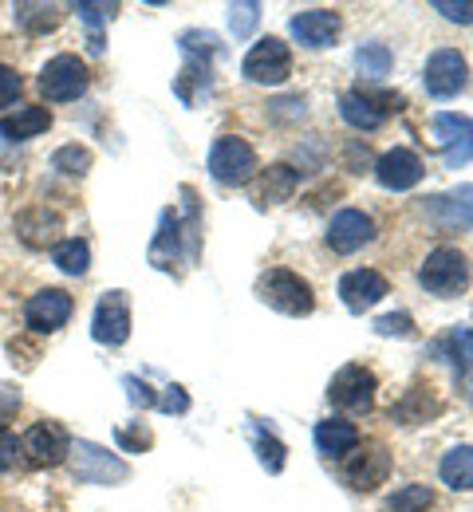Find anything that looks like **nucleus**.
<instances>
[{
	"mask_svg": "<svg viewBox=\"0 0 473 512\" xmlns=\"http://www.w3.org/2000/svg\"><path fill=\"white\" fill-rule=\"evenodd\" d=\"M20 449H24V457L32 461V465H64L68 461V453H71V442H68V434L56 426V422H36L24 438H20Z\"/></svg>",
	"mask_w": 473,
	"mask_h": 512,
	"instance_id": "2eb2a0df",
	"label": "nucleus"
},
{
	"mask_svg": "<svg viewBox=\"0 0 473 512\" xmlns=\"http://www.w3.org/2000/svg\"><path fill=\"white\" fill-rule=\"evenodd\" d=\"M91 335L107 347H123L131 339V296L127 292H107L99 304H95V316H91Z\"/></svg>",
	"mask_w": 473,
	"mask_h": 512,
	"instance_id": "9d476101",
	"label": "nucleus"
},
{
	"mask_svg": "<svg viewBox=\"0 0 473 512\" xmlns=\"http://www.w3.org/2000/svg\"><path fill=\"white\" fill-rule=\"evenodd\" d=\"M375 390H379V379H375L371 367L347 363V367H339L336 379L328 383V402L336 410H347V414H367L375 406Z\"/></svg>",
	"mask_w": 473,
	"mask_h": 512,
	"instance_id": "39448f33",
	"label": "nucleus"
},
{
	"mask_svg": "<svg viewBox=\"0 0 473 512\" xmlns=\"http://www.w3.org/2000/svg\"><path fill=\"white\" fill-rule=\"evenodd\" d=\"M257 300L269 304L272 312H280V316H292V320L316 312L312 284L300 272H292V268H269V272H261L257 276Z\"/></svg>",
	"mask_w": 473,
	"mask_h": 512,
	"instance_id": "f257e3e1",
	"label": "nucleus"
},
{
	"mask_svg": "<svg viewBox=\"0 0 473 512\" xmlns=\"http://www.w3.org/2000/svg\"><path fill=\"white\" fill-rule=\"evenodd\" d=\"M158 410H162V414H186V410H190V394H186L182 386H170L166 398L158 402Z\"/></svg>",
	"mask_w": 473,
	"mask_h": 512,
	"instance_id": "a18cd8bd",
	"label": "nucleus"
},
{
	"mask_svg": "<svg viewBox=\"0 0 473 512\" xmlns=\"http://www.w3.org/2000/svg\"><path fill=\"white\" fill-rule=\"evenodd\" d=\"M119 446L127 449V453H142V449H150L154 446V434L142 426V422H135V426H119Z\"/></svg>",
	"mask_w": 473,
	"mask_h": 512,
	"instance_id": "c9c22d12",
	"label": "nucleus"
},
{
	"mask_svg": "<svg viewBox=\"0 0 473 512\" xmlns=\"http://www.w3.org/2000/svg\"><path fill=\"white\" fill-rule=\"evenodd\" d=\"M24 320H28V327H32L36 335L60 331V327L71 320V296L64 288H44V292H36V296L28 300V308H24Z\"/></svg>",
	"mask_w": 473,
	"mask_h": 512,
	"instance_id": "f3484780",
	"label": "nucleus"
},
{
	"mask_svg": "<svg viewBox=\"0 0 473 512\" xmlns=\"http://www.w3.org/2000/svg\"><path fill=\"white\" fill-rule=\"evenodd\" d=\"M288 32H292L296 44L320 52V48H332L336 44V36L343 32V16L332 12V8H308V12H296L288 20Z\"/></svg>",
	"mask_w": 473,
	"mask_h": 512,
	"instance_id": "9b49d317",
	"label": "nucleus"
},
{
	"mask_svg": "<svg viewBox=\"0 0 473 512\" xmlns=\"http://www.w3.org/2000/svg\"><path fill=\"white\" fill-rule=\"evenodd\" d=\"M123 386H127V398H131L135 406H142V410H146V406H158L154 390L142 383V379H135V375H127V379H123Z\"/></svg>",
	"mask_w": 473,
	"mask_h": 512,
	"instance_id": "c03bdc74",
	"label": "nucleus"
},
{
	"mask_svg": "<svg viewBox=\"0 0 473 512\" xmlns=\"http://www.w3.org/2000/svg\"><path fill=\"white\" fill-rule=\"evenodd\" d=\"M466 83H470V64H466V56L454 52V48H438V52L426 60V67H422V87H426V95H434V99H454V95L466 91Z\"/></svg>",
	"mask_w": 473,
	"mask_h": 512,
	"instance_id": "6e6552de",
	"label": "nucleus"
},
{
	"mask_svg": "<svg viewBox=\"0 0 473 512\" xmlns=\"http://www.w3.org/2000/svg\"><path fill=\"white\" fill-rule=\"evenodd\" d=\"M446 347H450V363L458 367V375L473 371V331L470 327H454L450 339H446Z\"/></svg>",
	"mask_w": 473,
	"mask_h": 512,
	"instance_id": "2f4dec72",
	"label": "nucleus"
},
{
	"mask_svg": "<svg viewBox=\"0 0 473 512\" xmlns=\"http://www.w3.org/2000/svg\"><path fill=\"white\" fill-rule=\"evenodd\" d=\"M20 438L16 434H8V430H0V473H12L16 469V461H20Z\"/></svg>",
	"mask_w": 473,
	"mask_h": 512,
	"instance_id": "79ce46f5",
	"label": "nucleus"
},
{
	"mask_svg": "<svg viewBox=\"0 0 473 512\" xmlns=\"http://www.w3.org/2000/svg\"><path fill=\"white\" fill-rule=\"evenodd\" d=\"M296 186H300V170H292L288 162H276L261 174V201L280 205V201H288L296 193Z\"/></svg>",
	"mask_w": 473,
	"mask_h": 512,
	"instance_id": "393cba45",
	"label": "nucleus"
},
{
	"mask_svg": "<svg viewBox=\"0 0 473 512\" xmlns=\"http://www.w3.org/2000/svg\"><path fill=\"white\" fill-rule=\"evenodd\" d=\"M339 115H343L347 127L363 130V134H371V130H379L387 123V111H383L379 99L367 95V91H343V95H339Z\"/></svg>",
	"mask_w": 473,
	"mask_h": 512,
	"instance_id": "aec40b11",
	"label": "nucleus"
},
{
	"mask_svg": "<svg viewBox=\"0 0 473 512\" xmlns=\"http://www.w3.org/2000/svg\"><path fill=\"white\" fill-rule=\"evenodd\" d=\"M52 260H56V268L68 272V276H87V268H91V245L79 241V237L60 241V245L52 249Z\"/></svg>",
	"mask_w": 473,
	"mask_h": 512,
	"instance_id": "bb28decb",
	"label": "nucleus"
},
{
	"mask_svg": "<svg viewBox=\"0 0 473 512\" xmlns=\"http://www.w3.org/2000/svg\"><path fill=\"white\" fill-rule=\"evenodd\" d=\"M434 134L442 142V162L450 170H462L473 162V119L466 115H434Z\"/></svg>",
	"mask_w": 473,
	"mask_h": 512,
	"instance_id": "dca6fc26",
	"label": "nucleus"
},
{
	"mask_svg": "<svg viewBox=\"0 0 473 512\" xmlns=\"http://www.w3.org/2000/svg\"><path fill=\"white\" fill-rule=\"evenodd\" d=\"M257 150L237 138V134H221L213 146H209V178L221 182V186H245L253 182L257 174Z\"/></svg>",
	"mask_w": 473,
	"mask_h": 512,
	"instance_id": "7ed1b4c3",
	"label": "nucleus"
},
{
	"mask_svg": "<svg viewBox=\"0 0 473 512\" xmlns=\"http://www.w3.org/2000/svg\"><path fill=\"white\" fill-rule=\"evenodd\" d=\"M371 241H375V221L363 209H339L328 225V249L339 256L359 253Z\"/></svg>",
	"mask_w": 473,
	"mask_h": 512,
	"instance_id": "4468645a",
	"label": "nucleus"
},
{
	"mask_svg": "<svg viewBox=\"0 0 473 512\" xmlns=\"http://www.w3.org/2000/svg\"><path fill=\"white\" fill-rule=\"evenodd\" d=\"M182 52L186 56H198V60H213L217 52H221V40L213 36V32H198V28H190V32H182Z\"/></svg>",
	"mask_w": 473,
	"mask_h": 512,
	"instance_id": "473e14b6",
	"label": "nucleus"
},
{
	"mask_svg": "<svg viewBox=\"0 0 473 512\" xmlns=\"http://www.w3.org/2000/svg\"><path fill=\"white\" fill-rule=\"evenodd\" d=\"M269 119L272 123H296V119H304V99L300 95L276 99V103H269Z\"/></svg>",
	"mask_w": 473,
	"mask_h": 512,
	"instance_id": "4c0bfd02",
	"label": "nucleus"
},
{
	"mask_svg": "<svg viewBox=\"0 0 473 512\" xmlns=\"http://www.w3.org/2000/svg\"><path fill=\"white\" fill-rule=\"evenodd\" d=\"M442 406L422 390V386H414L410 394H406L399 406H391V418L395 422H403V426H418V422H426V418H434Z\"/></svg>",
	"mask_w": 473,
	"mask_h": 512,
	"instance_id": "a878e982",
	"label": "nucleus"
},
{
	"mask_svg": "<svg viewBox=\"0 0 473 512\" xmlns=\"http://www.w3.org/2000/svg\"><path fill=\"white\" fill-rule=\"evenodd\" d=\"M12 20L16 28H24L28 36H44V32H56L60 20H64V8L60 4H44V0H20L12 8Z\"/></svg>",
	"mask_w": 473,
	"mask_h": 512,
	"instance_id": "412c9836",
	"label": "nucleus"
},
{
	"mask_svg": "<svg viewBox=\"0 0 473 512\" xmlns=\"http://www.w3.org/2000/svg\"><path fill=\"white\" fill-rule=\"evenodd\" d=\"M343 158H347V170H351V174H367V170H375V158H371V146H367V142H347Z\"/></svg>",
	"mask_w": 473,
	"mask_h": 512,
	"instance_id": "58836bf2",
	"label": "nucleus"
},
{
	"mask_svg": "<svg viewBox=\"0 0 473 512\" xmlns=\"http://www.w3.org/2000/svg\"><path fill=\"white\" fill-rule=\"evenodd\" d=\"M355 67H359L363 79H383V75H391V48L379 44V40L363 44V48L355 52Z\"/></svg>",
	"mask_w": 473,
	"mask_h": 512,
	"instance_id": "cd10ccee",
	"label": "nucleus"
},
{
	"mask_svg": "<svg viewBox=\"0 0 473 512\" xmlns=\"http://www.w3.org/2000/svg\"><path fill=\"white\" fill-rule=\"evenodd\" d=\"M387 477H391V453L383 442L355 446L343 461V485L355 489V493H375Z\"/></svg>",
	"mask_w": 473,
	"mask_h": 512,
	"instance_id": "423d86ee",
	"label": "nucleus"
},
{
	"mask_svg": "<svg viewBox=\"0 0 473 512\" xmlns=\"http://www.w3.org/2000/svg\"><path fill=\"white\" fill-rule=\"evenodd\" d=\"M470 260L462 249H454V245H442V249H434V253L422 260V268H418V284L430 292V296H442V300H450V296H462L466 288H470Z\"/></svg>",
	"mask_w": 473,
	"mask_h": 512,
	"instance_id": "f03ea898",
	"label": "nucleus"
},
{
	"mask_svg": "<svg viewBox=\"0 0 473 512\" xmlns=\"http://www.w3.org/2000/svg\"><path fill=\"white\" fill-rule=\"evenodd\" d=\"M387 292H391V284H387V276L375 272V268H355V272H347V276L339 280V300H343V308L355 312V316L371 312Z\"/></svg>",
	"mask_w": 473,
	"mask_h": 512,
	"instance_id": "f8f14e48",
	"label": "nucleus"
},
{
	"mask_svg": "<svg viewBox=\"0 0 473 512\" xmlns=\"http://www.w3.org/2000/svg\"><path fill=\"white\" fill-rule=\"evenodd\" d=\"M375 331H379L383 339H414V335H418V331H414V320H410L406 312L379 316V320H375Z\"/></svg>",
	"mask_w": 473,
	"mask_h": 512,
	"instance_id": "f704fd0d",
	"label": "nucleus"
},
{
	"mask_svg": "<svg viewBox=\"0 0 473 512\" xmlns=\"http://www.w3.org/2000/svg\"><path fill=\"white\" fill-rule=\"evenodd\" d=\"M312 438H316V449L324 453V457H347L351 449L359 446V430L351 426V422H343V418H328V422H316V430H312Z\"/></svg>",
	"mask_w": 473,
	"mask_h": 512,
	"instance_id": "4be33fe9",
	"label": "nucleus"
},
{
	"mask_svg": "<svg viewBox=\"0 0 473 512\" xmlns=\"http://www.w3.org/2000/svg\"><path fill=\"white\" fill-rule=\"evenodd\" d=\"M434 12H442L454 24H473V0H434Z\"/></svg>",
	"mask_w": 473,
	"mask_h": 512,
	"instance_id": "ea45409f",
	"label": "nucleus"
},
{
	"mask_svg": "<svg viewBox=\"0 0 473 512\" xmlns=\"http://www.w3.org/2000/svg\"><path fill=\"white\" fill-rule=\"evenodd\" d=\"M60 233H64V221H60V213H52L48 205H32V209L16 213V237H20L28 249L60 245Z\"/></svg>",
	"mask_w": 473,
	"mask_h": 512,
	"instance_id": "a211bd4d",
	"label": "nucleus"
},
{
	"mask_svg": "<svg viewBox=\"0 0 473 512\" xmlns=\"http://www.w3.org/2000/svg\"><path fill=\"white\" fill-rule=\"evenodd\" d=\"M91 166H95V154H91L87 146H79V142H68V146H60V150L52 154V170L71 174V178H83Z\"/></svg>",
	"mask_w": 473,
	"mask_h": 512,
	"instance_id": "c85d7f7f",
	"label": "nucleus"
},
{
	"mask_svg": "<svg viewBox=\"0 0 473 512\" xmlns=\"http://www.w3.org/2000/svg\"><path fill=\"white\" fill-rule=\"evenodd\" d=\"M434 509V489L430 485H403L387 501V512H430Z\"/></svg>",
	"mask_w": 473,
	"mask_h": 512,
	"instance_id": "c756f323",
	"label": "nucleus"
},
{
	"mask_svg": "<svg viewBox=\"0 0 473 512\" xmlns=\"http://www.w3.org/2000/svg\"><path fill=\"white\" fill-rule=\"evenodd\" d=\"M71 473L79 485H119L131 477V465L119 461L111 449L95 446V442H71Z\"/></svg>",
	"mask_w": 473,
	"mask_h": 512,
	"instance_id": "20e7f679",
	"label": "nucleus"
},
{
	"mask_svg": "<svg viewBox=\"0 0 473 512\" xmlns=\"http://www.w3.org/2000/svg\"><path fill=\"white\" fill-rule=\"evenodd\" d=\"M257 20H261V4H257V0H249V4H233V8H229V28H233L237 40L253 36Z\"/></svg>",
	"mask_w": 473,
	"mask_h": 512,
	"instance_id": "72a5a7b5",
	"label": "nucleus"
},
{
	"mask_svg": "<svg viewBox=\"0 0 473 512\" xmlns=\"http://www.w3.org/2000/svg\"><path fill=\"white\" fill-rule=\"evenodd\" d=\"M442 485H450L454 493H473V446H454L442 465H438Z\"/></svg>",
	"mask_w": 473,
	"mask_h": 512,
	"instance_id": "b1692460",
	"label": "nucleus"
},
{
	"mask_svg": "<svg viewBox=\"0 0 473 512\" xmlns=\"http://www.w3.org/2000/svg\"><path fill=\"white\" fill-rule=\"evenodd\" d=\"M20 91H24V79L16 75V67L0 64V107L16 103V99H20Z\"/></svg>",
	"mask_w": 473,
	"mask_h": 512,
	"instance_id": "a19ab883",
	"label": "nucleus"
},
{
	"mask_svg": "<svg viewBox=\"0 0 473 512\" xmlns=\"http://www.w3.org/2000/svg\"><path fill=\"white\" fill-rule=\"evenodd\" d=\"M40 91L48 103H71L87 91V67L79 56H56L40 71Z\"/></svg>",
	"mask_w": 473,
	"mask_h": 512,
	"instance_id": "1a4fd4ad",
	"label": "nucleus"
},
{
	"mask_svg": "<svg viewBox=\"0 0 473 512\" xmlns=\"http://www.w3.org/2000/svg\"><path fill=\"white\" fill-rule=\"evenodd\" d=\"M426 213L442 229H473V186H454L426 201Z\"/></svg>",
	"mask_w": 473,
	"mask_h": 512,
	"instance_id": "6ab92c4d",
	"label": "nucleus"
},
{
	"mask_svg": "<svg viewBox=\"0 0 473 512\" xmlns=\"http://www.w3.org/2000/svg\"><path fill=\"white\" fill-rule=\"evenodd\" d=\"M257 457L269 473H284V461H288V449L284 442L272 434V430H257Z\"/></svg>",
	"mask_w": 473,
	"mask_h": 512,
	"instance_id": "7c9ffc66",
	"label": "nucleus"
},
{
	"mask_svg": "<svg viewBox=\"0 0 473 512\" xmlns=\"http://www.w3.org/2000/svg\"><path fill=\"white\" fill-rule=\"evenodd\" d=\"M422 174H426L422 158H418L414 150H406V146H395V150H387L383 158H375V178H379L383 190H391V193L414 190V186L422 182Z\"/></svg>",
	"mask_w": 473,
	"mask_h": 512,
	"instance_id": "ddd939ff",
	"label": "nucleus"
},
{
	"mask_svg": "<svg viewBox=\"0 0 473 512\" xmlns=\"http://www.w3.org/2000/svg\"><path fill=\"white\" fill-rule=\"evenodd\" d=\"M241 75H245L249 83H261V87H280V83L292 75V52H288V44L276 40V36L257 40V44L249 48L245 64H241Z\"/></svg>",
	"mask_w": 473,
	"mask_h": 512,
	"instance_id": "0eeeda50",
	"label": "nucleus"
},
{
	"mask_svg": "<svg viewBox=\"0 0 473 512\" xmlns=\"http://www.w3.org/2000/svg\"><path fill=\"white\" fill-rule=\"evenodd\" d=\"M16 410H20V390L12 383H0V430L16 418Z\"/></svg>",
	"mask_w": 473,
	"mask_h": 512,
	"instance_id": "37998d69",
	"label": "nucleus"
},
{
	"mask_svg": "<svg viewBox=\"0 0 473 512\" xmlns=\"http://www.w3.org/2000/svg\"><path fill=\"white\" fill-rule=\"evenodd\" d=\"M71 12H79L91 28H99L103 20H111L119 12V4H107V0H83V4H71Z\"/></svg>",
	"mask_w": 473,
	"mask_h": 512,
	"instance_id": "e433bc0d",
	"label": "nucleus"
},
{
	"mask_svg": "<svg viewBox=\"0 0 473 512\" xmlns=\"http://www.w3.org/2000/svg\"><path fill=\"white\" fill-rule=\"evenodd\" d=\"M48 127H52V111L48 107H16L12 115L0 119V134L8 142H28V138L44 134Z\"/></svg>",
	"mask_w": 473,
	"mask_h": 512,
	"instance_id": "5701e85b",
	"label": "nucleus"
}]
</instances>
